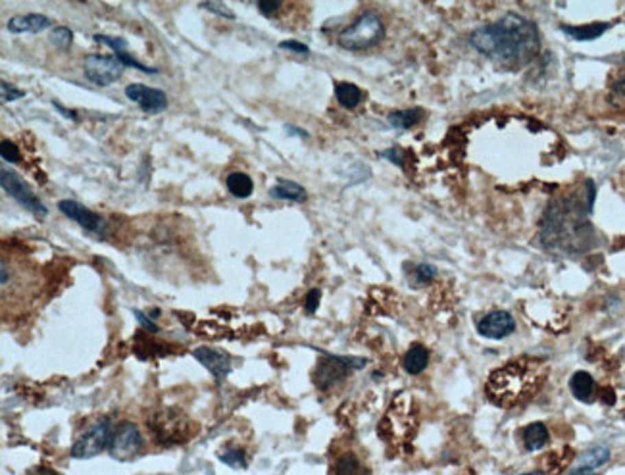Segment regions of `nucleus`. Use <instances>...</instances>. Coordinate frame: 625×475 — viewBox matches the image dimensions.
<instances>
[{
  "mask_svg": "<svg viewBox=\"0 0 625 475\" xmlns=\"http://www.w3.org/2000/svg\"><path fill=\"white\" fill-rule=\"evenodd\" d=\"M270 196L277 198V200H291V202H304L306 200V189L303 185L294 183V181H287V179H279L277 183L270 189Z\"/></svg>",
  "mask_w": 625,
  "mask_h": 475,
  "instance_id": "2eb2a0df",
  "label": "nucleus"
},
{
  "mask_svg": "<svg viewBox=\"0 0 625 475\" xmlns=\"http://www.w3.org/2000/svg\"><path fill=\"white\" fill-rule=\"evenodd\" d=\"M279 49L283 50H293V52H298V54H308L310 49L303 45V43H298V40H283L281 45H279Z\"/></svg>",
  "mask_w": 625,
  "mask_h": 475,
  "instance_id": "c9c22d12",
  "label": "nucleus"
},
{
  "mask_svg": "<svg viewBox=\"0 0 625 475\" xmlns=\"http://www.w3.org/2000/svg\"><path fill=\"white\" fill-rule=\"evenodd\" d=\"M114 426H112V419L110 417H100L98 421H95L93 426L89 427L83 435L79 437L78 441L71 446V458H78V460H85V458H95L102 450H108L110 441L114 437Z\"/></svg>",
  "mask_w": 625,
  "mask_h": 475,
  "instance_id": "39448f33",
  "label": "nucleus"
},
{
  "mask_svg": "<svg viewBox=\"0 0 625 475\" xmlns=\"http://www.w3.org/2000/svg\"><path fill=\"white\" fill-rule=\"evenodd\" d=\"M523 475H543V474H537V472H533V474H523Z\"/></svg>",
  "mask_w": 625,
  "mask_h": 475,
  "instance_id": "37998d69",
  "label": "nucleus"
},
{
  "mask_svg": "<svg viewBox=\"0 0 625 475\" xmlns=\"http://www.w3.org/2000/svg\"><path fill=\"white\" fill-rule=\"evenodd\" d=\"M435 275H437V268L431 266V264H418V266L414 268V279H416V285H425V283H429Z\"/></svg>",
  "mask_w": 625,
  "mask_h": 475,
  "instance_id": "c756f323",
  "label": "nucleus"
},
{
  "mask_svg": "<svg viewBox=\"0 0 625 475\" xmlns=\"http://www.w3.org/2000/svg\"><path fill=\"white\" fill-rule=\"evenodd\" d=\"M469 45L504 68L519 69L539 56L541 37L533 21L510 12L495 23L471 31Z\"/></svg>",
  "mask_w": 625,
  "mask_h": 475,
  "instance_id": "f257e3e1",
  "label": "nucleus"
},
{
  "mask_svg": "<svg viewBox=\"0 0 625 475\" xmlns=\"http://www.w3.org/2000/svg\"><path fill=\"white\" fill-rule=\"evenodd\" d=\"M514 331H516V321L510 312L504 310L491 312L477 323V333L485 339L500 340L512 335Z\"/></svg>",
  "mask_w": 625,
  "mask_h": 475,
  "instance_id": "f8f14e48",
  "label": "nucleus"
},
{
  "mask_svg": "<svg viewBox=\"0 0 625 475\" xmlns=\"http://www.w3.org/2000/svg\"><path fill=\"white\" fill-rule=\"evenodd\" d=\"M220 460H222L225 465L235 467V470L246 467V456H244L243 450H239V448H229V450H225L224 454L220 456Z\"/></svg>",
  "mask_w": 625,
  "mask_h": 475,
  "instance_id": "cd10ccee",
  "label": "nucleus"
},
{
  "mask_svg": "<svg viewBox=\"0 0 625 475\" xmlns=\"http://www.w3.org/2000/svg\"><path fill=\"white\" fill-rule=\"evenodd\" d=\"M126 66L116 54H89L83 62L85 78L97 87H110L121 78Z\"/></svg>",
  "mask_w": 625,
  "mask_h": 475,
  "instance_id": "6e6552de",
  "label": "nucleus"
},
{
  "mask_svg": "<svg viewBox=\"0 0 625 475\" xmlns=\"http://www.w3.org/2000/svg\"><path fill=\"white\" fill-rule=\"evenodd\" d=\"M615 91H617L620 95H624L625 97V73L622 76V78H620V81L615 83Z\"/></svg>",
  "mask_w": 625,
  "mask_h": 475,
  "instance_id": "ea45409f",
  "label": "nucleus"
},
{
  "mask_svg": "<svg viewBox=\"0 0 625 475\" xmlns=\"http://www.w3.org/2000/svg\"><path fill=\"white\" fill-rule=\"evenodd\" d=\"M50 43H54V47L62 50H68L73 43V33L68 27H54L50 31Z\"/></svg>",
  "mask_w": 625,
  "mask_h": 475,
  "instance_id": "a878e982",
  "label": "nucleus"
},
{
  "mask_svg": "<svg viewBox=\"0 0 625 475\" xmlns=\"http://www.w3.org/2000/svg\"><path fill=\"white\" fill-rule=\"evenodd\" d=\"M320 299H322V291L320 289H310L306 299H304V310L306 314H314L320 306Z\"/></svg>",
  "mask_w": 625,
  "mask_h": 475,
  "instance_id": "2f4dec72",
  "label": "nucleus"
},
{
  "mask_svg": "<svg viewBox=\"0 0 625 475\" xmlns=\"http://www.w3.org/2000/svg\"><path fill=\"white\" fill-rule=\"evenodd\" d=\"M423 117V110L421 108H408V110H399L389 114V124L397 129H410Z\"/></svg>",
  "mask_w": 625,
  "mask_h": 475,
  "instance_id": "b1692460",
  "label": "nucleus"
},
{
  "mask_svg": "<svg viewBox=\"0 0 625 475\" xmlns=\"http://www.w3.org/2000/svg\"><path fill=\"white\" fill-rule=\"evenodd\" d=\"M200 6H202V8H206V10L214 12V14H217V16H222V18H227V20H235L233 12L229 10V8H227L225 4H222V2H204V4H200Z\"/></svg>",
  "mask_w": 625,
  "mask_h": 475,
  "instance_id": "473e14b6",
  "label": "nucleus"
},
{
  "mask_svg": "<svg viewBox=\"0 0 625 475\" xmlns=\"http://www.w3.org/2000/svg\"><path fill=\"white\" fill-rule=\"evenodd\" d=\"M133 316H135V318L139 320V323H141V325H143L145 329L150 331V333H158V331H160V327H158L156 323L152 321V318H150V316H147V314H143L141 310H133Z\"/></svg>",
  "mask_w": 625,
  "mask_h": 475,
  "instance_id": "f704fd0d",
  "label": "nucleus"
},
{
  "mask_svg": "<svg viewBox=\"0 0 625 475\" xmlns=\"http://www.w3.org/2000/svg\"><path fill=\"white\" fill-rule=\"evenodd\" d=\"M39 475H60V474H54V472H47V470H43V472H39Z\"/></svg>",
  "mask_w": 625,
  "mask_h": 475,
  "instance_id": "79ce46f5",
  "label": "nucleus"
},
{
  "mask_svg": "<svg viewBox=\"0 0 625 475\" xmlns=\"http://www.w3.org/2000/svg\"><path fill=\"white\" fill-rule=\"evenodd\" d=\"M52 25L50 18L45 14H25V16H14L8 20L10 33H40Z\"/></svg>",
  "mask_w": 625,
  "mask_h": 475,
  "instance_id": "4468645a",
  "label": "nucleus"
},
{
  "mask_svg": "<svg viewBox=\"0 0 625 475\" xmlns=\"http://www.w3.org/2000/svg\"><path fill=\"white\" fill-rule=\"evenodd\" d=\"M225 187L235 198H241V200L252 196V193H255V181H252L250 175L244 174V172H231L225 177Z\"/></svg>",
  "mask_w": 625,
  "mask_h": 475,
  "instance_id": "dca6fc26",
  "label": "nucleus"
},
{
  "mask_svg": "<svg viewBox=\"0 0 625 475\" xmlns=\"http://www.w3.org/2000/svg\"><path fill=\"white\" fill-rule=\"evenodd\" d=\"M0 87H2V91H0L2 93V102H14V100H20V98L25 97V91L16 89L8 81H2Z\"/></svg>",
  "mask_w": 625,
  "mask_h": 475,
  "instance_id": "7c9ffc66",
  "label": "nucleus"
},
{
  "mask_svg": "<svg viewBox=\"0 0 625 475\" xmlns=\"http://www.w3.org/2000/svg\"><path fill=\"white\" fill-rule=\"evenodd\" d=\"M427 364H429V350L425 349L423 345H412L408 352L404 354V360H402V366L406 369V373H410V375H418L421 373L423 369L427 368Z\"/></svg>",
  "mask_w": 625,
  "mask_h": 475,
  "instance_id": "f3484780",
  "label": "nucleus"
},
{
  "mask_svg": "<svg viewBox=\"0 0 625 475\" xmlns=\"http://www.w3.org/2000/svg\"><path fill=\"white\" fill-rule=\"evenodd\" d=\"M610 460V450L606 446H595L591 450H587L583 454L579 456V470H585V472H593L596 467L604 465Z\"/></svg>",
  "mask_w": 625,
  "mask_h": 475,
  "instance_id": "4be33fe9",
  "label": "nucleus"
},
{
  "mask_svg": "<svg viewBox=\"0 0 625 475\" xmlns=\"http://www.w3.org/2000/svg\"><path fill=\"white\" fill-rule=\"evenodd\" d=\"M58 210L64 213L66 218L79 223L85 231L93 233V235H98V237H106V220H104L102 216H98L97 212L89 210L87 206L75 202V200H71V198H66V200H60L58 202Z\"/></svg>",
  "mask_w": 625,
  "mask_h": 475,
  "instance_id": "9d476101",
  "label": "nucleus"
},
{
  "mask_svg": "<svg viewBox=\"0 0 625 475\" xmlns=\"http://www.w3.org/2000/svg\"><path fill=\"white\" fill-rule=\"evenodd\" d=\"M589 208L571 206L567 202L550 204L545 216L543 227V243L548 248H564L569 253H577L585 248L583 233H591V227L585 223V213Z\"/></svg>",
  "mask_w": 625,
  "mask_h": 475,
  "instance_id": "f03ea898",
  "label": "nucleus"
},
{
  "mask_svg": "<svg viewBox=\"0 0 625 475\" xmlns=\"http://www.w3.org/2000/svg\"><path fill=\"white\" fill-rule=\"evenodd\" d=\"M385 37L383 20L375 12H364L354 23L339 33L337 43L344 50H366L379 45Z\"/></svg>",
  "mask_w": 625,
  "mask_h": 475,
  "instance_id": "20e7f679",
  "label": "nucleus"
},
{
  "mask_svg": "<svg viewBox=\"0 0 625 475\" xmlns=\"http://www.w3.org/2000/svg\"><path fill=\"white\" fill-rule=\"evenodd\" d=\"M95 40H97V43H102V45H106L108 49L114 50V54H116V56H123V54H128V43H126V39L108 37V35H95Z\"/></svg>",
  "mask_w": 625,
  "mask_h": 475,
  "instance_id": "c85d7f7f",
  "label": "nucleus"
},
{
  "mask_svg": "<svg viewBox=\"0 0 625 475\" xmlns=\"http://www.w3.org/2000/svg\"><path fill=\"white\" fill-rule=\"evenodd\" d=\"M8 268H6V262H2V277H0V283H2V287H6V283H8Z\"/></svg>",
  "mask_w": 625,
  "mask_h": 475,
  "instance_id": "58836bf2",
  "label": "nucleus"
},
{
  "mask_svg": "<svg viewBox=\"0 0 625 475\" xmlns=\"http://www.w3.org/2000/svg\"><path fill=\"white\" fill-rule=\"evenodd\" d=\"M335 97H337V102H339L342 108L352 110V108H356L360 104L364 95H362L360 87H356L354 83L342 81V83H337V85H335Z\"/></svg>",
  "mask_w": 625,
  "mask_h": 475,
  "instance_id": "aec40b11",
  "label": "nucleus"
},
{
  "mask_svg": "<svg viewBox=\"0 0 625 475\" xmlns=\"http://www.w3.org/2000/svg\"><path fill=\"white\" fill-rule=\"evenodd\" d=\"M0 156L8 164H20L21 162L20 148H18L16 143H12L8 139H2V143H0Z\"/></svg>",
  "mask_w": 625,
  "mask_h": 475,
  "instance_id": "bb28decb",
  "label": "nucleus"
},
{
  "mask_svg": "<svg viewBox=\"0 0 625 475\" xmlns=\"http://www.w3.org/2000/svg\"><path fill=\"white\" fill-rule=\"evenodd\" d=\"M379 156H381V158H387V160H389V162H392V164H397V165H404V162H402V158H401V152H399V150H397V148H389V150H383V152H379Z\"/></svg>",
  "mask_w": 625,
  "mask_h": 475,
  "instance_id": "e433bc0d",
  "label": "nucleus"
},
{
  "mask_svg": "<svg viewBox=\"0 0 625 475\" xmlns=\"http://www.w3.org/2000/svg\"><path fill=\"white\" fill-rule=\"evenodd\" d=\"M158 417L162 419V424L158 426L154 424V433L158 435V439L162 441V443H169V441H177V439H181V424H179V417L176 416V419L172 421L169 419V414H158Z\"/></svg>",
  "mask_w": 625,
  "mask_h": 475,
  "instance_id": "5701e85b",
  "label": "nucleus"
},
{
  "mask_svg": "<svg viewBox=\"0 0 625 475\" xmlns=\"http://www.w3.org/2000/svg\"><path fill=\"white\" fill-rule=\"evenodd\" d=\"M569 475H591V472H585V470H579V467H576V470H574V472H571Z\"/></svg>",
  "mask_w": 625,
  "mask_h": 475,
  "instance_id": "a19ab883",
  "label": "nucleus"
},
{
  "mask_svg": "<svg viewBox=\"0 0 625 475\" xmlns=\"http://www.w3.org/2000/svg\"><path fill=\"white\" fill-rule=\"evenodd\" d=\"M535 389V366L512 362L493 371L487 379L488 398L498 406H514Z\"/></svg>",
  "mask_w": 625,
  "mask_h": 475,
  "instance_id": "7ed1b4c3",
  "label": "nucleus"
},
{
  "mask_svg": "<svg viewBox=\"0 0 625 475\" xmlns=\"http://www.w3.org/2000/svg\"><path fill=\"white\" fill-rule=\"evenodd\" d=\"M52 106H54V110H56V112H60V114H62L64 117H68V119H71V121H78V114H75L73 110H68V108H64L62 104H58L56 100L52 102Z\"/></svg>",
  "mask_w": 625,
  "mask_h": 475,
  "instance_id": "4c0bfd02",
  "label": "nucleus"
},
{
  "mask_svg": "<svg viewBox=\"0 0 625 475\" xmlns=\"http://www.w3.org/2000/svg\"><path fill=\"white\" fill-rule=\"evenodd\" d=\"M141 448H143L141 429L131 421H121L114 431L108 452L117 462H129L141 452Z\"/></svg>",
  "mask_w": 625,
  "mask_h": 475,
  "instance_id": "1a4fd4ad",
  "label": "nucleus"
},
{
  "mask_svg": "<svg viewBox=\"0 0 625 475\" xmlns=\"http://www.w3.org/2000/svg\"><path fill=\"white\" fill-rule=\"evenodd\" d=\"M126 97L135 102L147 114H160L167 108V97L164 91L148 87L143 83H131L126 87Z\"/></svg>",
  "mask_w": 625,
  "mask_h": 475,
  "instance_id": "9b49d317",
  "label": "nucleus"
},
{
  "mask_svg": "<svg viewBox=\"0 0 625 475\" xmlns=\"http://www.w3.org/2000/svg\"><path fill=\"white\" fill-rule=\"evenodd\" d=\"M362 464L360 460L352 452H346L337 458L335 462V475H360Z\"/></svg>",
  "mask_w": 625,
  "mask_h": 475,
  "instance_id": "393cba45",
  "label": "nucleus"
},
{
  "mask_svg": "<svg viewBox=\"0 0 625 475\" xmlns=\"http://www.w3.org/2000/svg\"><path fill=\"white\" fill-rule=\"evenodd\" d=\"M364 366H366L364 358H346V356H335L329 352H322V360L314 373L316 387L327 391L346 378L351 369H362Z\"/></svg>",
  "mask_w": 625,
  "mask_h": 475,
  "instance_id": "423d86ee",
  "label": "nucleus"
},
{
  "mask_svg": "<svg viewBox=\"0 0 625 475\" xmlns=\"http://www.w3.org/2000/svg\"><path fill=\"white\" fill-rule=\"evenodd\" d=\"M256 6H258L260 14H264V16H272V14H275V12L283 6V2H279V0H260Z\"/></svg>",
  "mask_w": 625,
  "mask_h": 475,
  "instance_id": "72a5a7b5",
  "label": "nucleus"
},
{
  "mask_svg": "<svg viewBox=\"0 0 625 475\" xmlns=\"http://www.w3.org/2000/svg\"><path fill=\"white\" fill-rule=\"evenodd\" d=\"M608 27H610L608 23H591V25H579V27L562 25L560 30L576 40H595L598 39L600 35H604Z\"/></svg>",
  "mask_w": 625,
  "mask_h": 475,
  "instance_id": "412c9836",
  "label": "nucleus"
},
{
  "mask_svg": "<svg viewBox=\"0 0 625 475\" xmlns=\"http://www.w3.org/2000/svg\"><path fill=\"white\" fill-rule=\"evenodd\" d=\"M195 356L202 366H204L215 379H224L231 371V356L224 350L210 349V347H200L193 350Z\"/></svg>",
  "mask_w": 625,
  "mask_h": 475,
  "instance_id": "ddd939ff",
  "label": "nucleus"
},
{
  "mask_svg": "<svg viewBox=\"0 0 625 475\" xmlns=\"http://www.w3.org/2000/svg\"><path fill=\"white\" fill-rule=\"evenodd\" d=\"M0 183H2L4 193L10 194L16 202L20 204V206H23L25 210H30L31 213L40 216V218H45V216L49 213V208L40 202V198L35 194V191L31 189L30 183H27L20 174H16L14 170L2 167V170H0Z\"/></svg>",
  "mask_w": 625,
  "mask_h": 475,
  "instance_id": "0eeeda50",
  "label": "nucleus"
},
{
  "mask_svg": "<svg viewBox=\"0 0 625 475\" xmlns=\"http://www.w3.org/2000/svg\"><path fill=\"white\" fill-rule=\"evenodd\" d=\"M595 379L587 371H576L571 379H569V389L574 393V397L581 402H591L595 397Z\"/></svg>",
  "mask_w": 625,
  "mask_h": 475,
  "instance_id": "a211bd4d",
  "label": "nucleus"
},
{
  "mask_svg": "<svg viewBox=\"0 0 625 475\" xmlns=\"http://www.w3.org/2000/svg\"><path fill=\"white\" fill-rule=\"evenodd\" d=\"M523 445L528 450H539V448H543V446L548 445V441H550V433H548V429L545 424H541V421H535V424H529L526 429H523Z\"/></svg>",
  "mask_w": 625,
  "mask_h": 475,
  "instance_id": "6ab92c4d",
  "label": "nucleus"
}]
</instances>
